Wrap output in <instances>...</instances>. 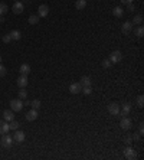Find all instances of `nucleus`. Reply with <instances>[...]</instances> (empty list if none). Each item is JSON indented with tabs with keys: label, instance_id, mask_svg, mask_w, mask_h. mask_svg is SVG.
Here are the masks:
<instances>
[{
	"label": "nucleus",
	"instance_id": "3",
	"mask_svg": "<svg viewBox=\"0 0 144 160\" xmlns=\"http://www.w3.org/2000/svg\"><path fill=\"white\" fill-rule=\"evenodd\" d=\"M10 108H12L15 113H18V111H22V108H23V103H22V100H20V98L12 100V101H10Z\"/></svg>",
	"mask_w": 144,
	"mask_h": 160
},
{
	"label": "nucleus",
	"instance_id": "30",
	"mask_svg": "<svg viewBox=\"0 0 144 160\" xmlns=\"http://www.w3.org/2000/svg\"><path fill=\"white\" fill-rule=\"evenodd\" d=\"M137 105L140 107V108H143V105H144V97L143 95H138V97H137Z\"/></svg>",
	"mask_w": 144,
	"mask_h": 160
},
{
	"label": "nucleus",
	"instance_id": "7",
	"mask_svg": "<svg viewBox=\"0 0 144 160\" xmlns=\"http://www.w3.org/2000/svg\"><path fill=\"white\" fill-rule=\"evenodd\" d=\"M13 142L16 143H23L25 142V133L22 130H15V134H13Z\"/></svg>",
	"mask_w": 144,
	"mask_h": 160
},
{
	"label": "nucleus",
	"instance_id": "22",
	"mask_svg": "<svg viewBox=\"0 0 144 160\" xmlns=\"http://www.w3.org/2000/svg\"><path fill=\"white\" fill-rule=\"evenodd\" d=\"M7 12H9L7 4H6V3H0V16H4Z\"/></svg>",
	"mask_w": 144,
	"mask_h": 160
},
{
	"label": "nucleus",
	"instance_id": "8",
	"mask_svg": "<svg viewBox=\"0 0 144 160\" xmlns=\"http://www.w3.org/2000/svg\"><path fill=\"white\" fill-rule=\"evenodd\" d=\"M48 13H49V7H48L46 4H40V6L37 7V16H39V18H46Z\"/></svg>",
	"mask_w": 144,
	"mask_h": 160
},
{
	"label": "nucleus",
	"instance_id": "31",
	"mask_svg": "<svg viewBox=\"0 0 144 160\" xmlns=\"http://www.w3.org/2000/svg\"><path fill=\"white\" fill-rule=\"evenodd\" d=\"M84 94H87V95H90L91 92H92V88H91V85L90 87H82V89H81Z\"/></svg>",
	"mask_w": 144,
	"mask_h": 160
},
{
	"label": "nucleus",
	"instance_id": "25",
	"mask_svg": "<svg viewBox=\"0 0 144 160\" xmlns=\"http://www.w3.org/2000/svg\"><path fill=\"white\" fill-rule=\"evenodd\" d=\"M131 23H136V25H141V23H143V16H141V15H136Z\"/></svg>",
	"mask_w": 144,
	"mask_h": 160
},
{
	"label": "nucleus",
	"instance_id": "24",
	"mask_svg": "<svg viewBox=\"0 0 144 160\" xmlns=\"http://www.w3.org/2000/svg\"><path fill=\"white\" fill-rule=\"evenodd\" d=\"M29 23H30V25L39 23V16H37V15H30V16H29Z\"/></svg>",
	"mask_w": 144,
	"mask_h": 160
},
{
	"label": "nucleus",
	"instance_id": "18",
	"mask_svg": "<svg viewBox=\"0 0 144 160\" xmlns=\"http://www.w3.org/2000/svg\"><path fill=\"white\" fill-rule=\"evenodd\" d=\"M130 113H131V104H130V103H124L123 110H121V114H123V115H128Z\"/></svg>",
	"mask_w": 144,
	"mask_h": 160
},
{
	"label": "nucleus",
	"instance_id": "14",
	"mask_svg": "<svg viewBox=\"0 0 144 160\" xmlns=\"http://www.w3.org/2000/svg\"><path fill=\"white\" fill-rule=\"evenodd\" d=\"M37 115H39V114H37V110H33V108H32V110L26 114V120H28V121H35L36 118H37Z\"/></svg>",
	"mask_w": 144,
	"mask_h": 160
},
{
	"label": "nucleus",
	"instance_id": "21",
	"mask_svg": "<svg viewBox=\"0 0 144 160\" xmlns=\"http://www.w3.org/2000/svg\"><path fill=\"white\" fill-rule=\"evenodd\" d=\"M9 35H10V38H12V40H19V39H20V36H22V33H20L19 30L15 29V30H12Z\"/></svg>",
	"mask_w": 144,
	"mask_h": 160
},
{
	"label": "nucleus",
	"instance_id": "27",
	"mask_svg": "<svg viewBox=\"0 0 144 160\" xmlns=\"http://www.w3.org/2000/svg\"><path fill=\"white\" fill-rule=\"evenodd\" d=\"M9 127H10V130H18L19 127H20V124H19L18 121H15V120H13V121H10V123H9Z\"/></svg>",
	"mask_w": 144,
	"mask_h": 160
},
{
	"label": "nucleus",
	"instance_id": "37",
	"mask_svg": "<svg viewBox=\"0 0 144 160\" xmlns=\"http://www.w3.org/2000/svg\"><path fill=\"white\" fill-rule=\"evenodd\" d=\"M138 133L143 136V133H144V128H143V123H140V128H138Z\"/></svg>",
	"mask_w": 144,
	"mask_h": 160
},
{
	"label": "nucleus",
	"instance_id": "2",
	"mask_svg": "<svg viewBox=\"0 0 144 160\" xmlns=\"http://www.w3.org/2000/svg\"><path fill=\"white\" fill-rule=\"evenodd\" d=\"M124 156H126V159L133 160V159L137 157V152H136L131 146H127L126 149H124Z\"/></svg>",
	"mask_w": 144,
	"mask_h": 160
},
{
	"label": "nucleus",
	"instance_id": "1",
	"mask_svg": "<svg viewBox=\"0 0 144 160\" xmlns=\"http://www.w3.org/2000/svg\"><path fill=\"white\" fill-rule=\"evenodd\" d=\"M0 144H1L3 147H6V149L12 147V144H13V137H12V136H7V133L3 134V137H1V140H0Z\"/></svg>",
	"mask_w": 144,
	"mask_h": 160
},
{
	"label": "nucleus",
	"instance_id": "10",
	"mask_svg": "<svg viewBox=\"0 0 144 160\" xmlns=\"http://www.w3.org/2000/svg\"><path fill=\"white\" fill-rule=\"evenodd\" d=\"M131 30H133V23H131V22H128V20L124 22V23H123V26H121V32H123L124 35H128Z\"/></svg>",
	"mask_w": 144,
	"mask_h": 160
},
{
	"label": "nucleus",
	"instance_id": "33",
	"mask_svg": "<svg viewBox=\"0 0 144 160\" xmlns=\"http://www.w3.org/2000/svg\"><path fill=\"white\" fill-rule=\"evenodd\" d=\"M10 40H12V38H10V35H9V33L3 36V42H4V43H9Z\"/></svg>",
	"mask_w": 144,
	"mask_h": 160
},
{
	"label": "nucleus",
	"instance_id": "9",
	"mask_svg": "<svg viewBox=\"0 0 144 160\" xmlns=\"http://www.w3.org/2000/svg\"><path fill=\"white\" fill-rule=\"evenodd\" d=\"M3 120L4 121H7V123H10V121H13L15 120V111L13 110H4L3 111Z\"/></svg>",
	"mask_w": 144,
	"mask_h": 160
},
{
	"label": "nucleus",
	"instance_id": "5",
	"mask_svg": "<svg viewBox=\"0 0 144 160\" xmlns=\"http://www.w3.org/2000/svg\"><path fill=\"white\" fill-rule=\"evenodd\" d=\"M108 113L111 114V115H118L120 114V107L117 103H111V104H108Z\"/></svg>",
	"mask_w": 144,
	"mask_h": 160
},
{
	"label": "nucleus",
	"instance_id": "32",
	"mask_svg": "<svg viewBox=\"0 0 144 160\" xmlns=\"http://www.w3.org/2000/svg\"><path fill=\"white\" fill-rule=\"evenodd\" d=\"M102 67H104L105 69H108V68L111 67V61H109V59H104V61H102Z\"/></svg>",
	"mask_w": 144,
	"mask_h": 160
},
{
	"label": "nucleus",
	"instance_id": "12",
	"mask_svg": "<svg viewBox=\"0 0 144 160\" xmlns=\"http://www.w3.org/2000/svg\"><path fill=\"white\" fill-rule=\"evenodd\" d=\"M9 130H10L9 123H7V121H4V120H0V134L3 136V134L9 133Z\"/></svg>",
	"mask_w": 144,
	"mask_h": 160
},
{
	"label": "nucleus",
	"instance_id": "23",
	"mask_svg": "<svg viewBox=\"0 0 144 160\" xmlns=\"http://www.w3.org/2000/svg\"><path fill=\"white\" fill-rule=\"evenodd\" d=\"M29 105L32 107L33 110H39L40 105H42V103H40L39 100H33V101H30V103H29Z\"/></svg>",
	"mask_w": 144,
	"mask_h": 160
},
{
	"label": "nucleus",
	"instance_id": "39",
	"mask_svg": "<svg viewBox=\"0 0 144 160\" xmlns=\"http://www.w3.org/2000/svg\"><path fill=\"white\" fill-rule=\"evenodd\" d=\"M0 22H4V16H0Z\"/></svg>",
	"mask_w": 144,
	"mask_h": 160
},
{
	"label": "nucleus",
	"instance_id": "17",
	"mask_svg": "<svg viewBox=\"0 0 144 160\" xmlns=\"http://www.w3.org/2000/svg\"><path fill=\"white\" fill-rule=\"evenodd\" d=\"M123 15H124V9H123V7L117 6V7L112 9V16H115V18H121Z\"/></svg>",
	"mask_w": 144,
	"mask_h": 160
},
{
	"label": "nucleus",
	"instance_id": "26",
	"mask_svg": "<svg viewBox=\"0 0 144 160\" xmlns=\"http://www.w3.org/2000/svg\"><path fill=\"white\" fill-rule=\"evenodd\" d=\"M18 94H19V98H20V100H25V98L28 97V91L25 88H20V91H19Z\"/></svg>",
	"mask_w": 144,
	"mask_h": 160
},
{
	"label": "nucleus",
	"instance_id": "38",
	"mask_svg": "<svg viewBox=\"0 0 144 160\" xmlns=\"http://www.w3.org/2000/svg\"><path fill=\"white\" fill-rule=\"evenodd\" d=\"M124 4H130V3H133V0H121Z\"/></svg>",
	"mask_w": 144,
	"mask_h": 160
},
{
	"label": "nucleus",
	"instance_id": "40",
	"mask_svg": "<svg viewBox=\"0 0 144 160\" xmlns=\"http://www.w3.org/2000/svg\"><path fill=\"white\" fill-rule=\"evenodd\" d=\"M0 64H1V56H0Z\"/></svg>",
	"mask_w": 144,
	"mask_h": 160
},
{
	"label": "nucleus",
	"instance_id": "13",
	"mask_svg": "<svg viewBox=\"0 0 144 160\" xmlns=\"http://www.w3.org/2000/svg\"><path fill=\"white\" fill-rule=\"evenodd\" d=\"M120 125H121L124 130H128V128H131L133 123H131V120H130L128 117H123V118H121V121H120Z\"/></svg>",
	"mask_w": 144,
	"mask_h": 160
},
{
	"label": "nucleus",
	"instance_id": "19",
	"mask_svg": "<svg viewBox=\"0 0 144 160\" xmlns=\"http://www.w3.org/2000/svg\"><path fill=\"white\" fill-rule=\"evenodd\" d=\"M75 7H76L78 10L85 9V7H87V0H76V1H75Z\"/></svg>",
	"mask_w": 144,
	"mask_h": 160
},
{
	"label": "nucleus",
	"instance_id": "29",
	"mask_svg": "<svg viewBox=\"0 0 144 160\" xmlns=\"http://www.w3.org/2000/svg\"><path fill=\"white\" fill-rule=\"evenodd\" d=\"M136 35L138 36V38H143V35H144V28L143 26H140V28L136 29Z\"/></svg>",
	"mask_w": 144,
	"mask_h": 160
},
{
	"label": "nucleus",
	"instance_id": "41",
	"mask_svg": "<svg viewBox=\"0 0 144 160\" xmlns=\"http://www.w3.org/2000/svg\"><path fill=\"white\" fill-rule=\"evenodd\" d=\"M16 1H20V0H16Z\"/></svg>",
	"mask_w": 144,
	"mask_h": 160
},
{
	"label": "nucleus",
	"instance_id": "4",
	"mask_svg": "<svg viewBox=\"0 0 144 160\" xmlns=\"http://www.w3.org/2000/svg\"><path fill=\"white\" fill-rule=\"evenodd\" d=\"M108 59L111 61V64H118V62L123 59V53L120 52V51H114V52H111Z\"/></svg>",
	"mask_w": 144,
	"mask_h": 160
},
{
	"label": "nucleus",
	"instance_id": "36",
	"mask_svg": "<svg viewBox=\"0 0 144 160\" xmlns=\"http://www.w3.org/2000/svg\"><path fill=\"white\" fill-rule=\"evenodd\" d=\"M140 137H141L140 133H134V134H133V140H140Z\"/></svg>",
	"mask_w": 144,
	"mask_h": 160
},
{
	"label": "nucleus",
	"instance_id": "34",
	"mask_svg": "<svg viewBox=\"0 0 144 160\" xmlns=\"http://www.w3.org/2000/svg\"><path fill=\"white\" fill-rule=\"evenodd\" d=\"M6 72H7V71H6V68L0 64V76H4V75H6Z\"/></svg>",
	"mask_w": 144,
	"mask_h": 160
},
{
	"label": "nucleus",
	"instance_id": "16",
	"mask_svg": "<svg viewBox=\"0 0 144 160\" xmlns=\"http://www.w3.org/2000/svg\"><path fill=\"white\" fill-rule=\"evenodd\" d=\"M28 85V76L26 75H20L18 79V87L19 88H25Z\"/></svg>",
	"mask_w": 144,
	"mask_h": 160
},
{
	"label": "nucleus",
	"instance_id": "15",
	"mask_svg": "<svg viewBox=\"0 0 144 160\" xmlns=\"http://www.w3.org/2000/svg\"><path fill=\"white\" fill-rule=\"evenodd\" d=\"M19 72H20V75H29L30 74V67L28 65V64H22L20 65V68H19Z\"/></svg>",
	"mask_w": 144,
	"mask_h": 160
},
{
	"label": "nucleus",
	"instance_id": "35",
	"mask_svg": "<svg viewBox=\"0 0 144 160\" xmlns=\"http://www.w3.org/2000/svg\"><path fill=\"white\" fill-rule=\"evenodd\" d=\"M127 9H128V12H134V9H136V7H134V4H133V3H130V4H127Z\"/></svg>",
	"mask_w": 144,
	"mask_h": 160
},
{
	"label": "nucleus",
	"instance_id": "11",
	"mask_svg": "<svg viewBox=\"0 0 144 160\" xmlns=\"http://www.w3.org/2000/svg\"><path fill=\"white\" fill-rule=\"evenodd\" d=\"M81 89H82V85L79 82H73V84L69 85V92L71 94H78V92H81Z\"/></svg>",
	"mask_w": 144,
	"mask_h": 160
},
{
	"label": "nucleus",
	"instance_id": "28",
	"mask_svg": "<svg viewBox=\"0 0 144 160\" xmlns=\"http://www.w3.org/2000/svg\"><path fill=\"white\" fill-rule=\"evenodd\" d=\"M131 143H133V136L127 134L126 137H124V144H126V146H131Z\"/></svg>",
	"mask_w": 144,
	"mask_h": 160
},
{
	"label": "nucleus",
	"instance_id": "6",
	"mask_svg": "<svg viewBox=\"0 0 144 160\" xmlns=\"http://www.w3.org/2000/svg\"><path fill=\"white\" fill-rule=\"evenodd\" d=\"M12 10H13L15 15H20V13H23V10H25V4H23L22 1H15Z\"/></svg>",
	"mask_w": 144,
	"mask_h": 160
},
{
	"label": "nucleus",
	"instance_id": "20",
	"mask_svg": "<svg viewBox=\"0 0 144 160\" xmlns=\"http://www.w3.org/2000/svg\"><path fill=\"white\" fill-rule=\"evenodd\" d=\"M79 84H81L82 87H90L91 85V78L90 76H82L81 81H79Z\"/></svg>",
	"mask_w": 144,
	"mask_h": 160
}]
</instances>
